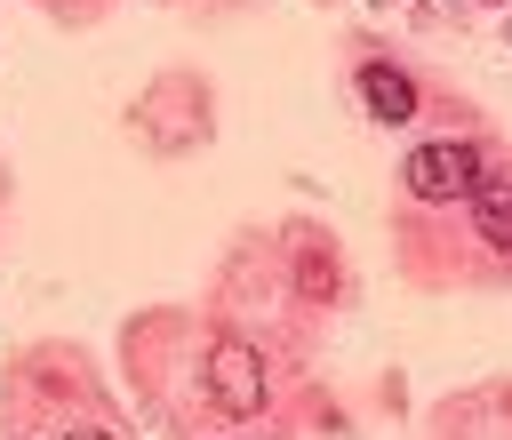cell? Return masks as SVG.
<instances>
[{"label":"cell","instance_id":"6da1fadb","mask_svg":"<svg viewBox=\"0 0 512 440\" xmlns=\"http://www.w3.org/2000/svg\"><path fill=\"white\" fill-rule=\"evenodd\" d=\"M480 176H488L480 144H416L408 168H400V184H408L416 200H472Z\"/></svg>","mask_w":512,"mask_h":440},{"label":"cell","instance_id":"7a4b0ae2","mask_svg":"<svg viewBox=\"0 0 512 440\" xmlns=\"http://www.w3.org/2000/svg\"><path fill=\"white\" fill-rule=\"evenodd\" d=\"M208 400L224 416H256L264 408V352L240 344V336H216V352H208Z\"/></svg>","mask_w":512,"mask_h":440},{"label":"cell","instance_id":"3957f363","mask_svg":"<svg viewBox=\"0 0 512 440\" xmlns=\"http://www.w3.org/2000/svg\"><path fill=\"white\" fill-rule=\"evenodd\" d=\"M360 104H368L384 128H400V120L416 112V88H408V72H392V64H360Z\"/></svg>","mask_w":512,"mask_h":440},{"label":"cell","instance_id":"277c9868","mask_svg":"<svg viewBox=\"0 0 512 440\" xmlns=\"http://www.w3.org/2000/svg\"><path fill=\"white\" fill-rule=\"evenodd\" d=\"M472 216H480V240L512 248V176H480L472 184Z\"/></svg>","mask_w":512,"mask_h":440},{"label":"cell","instance_id":"5b68a950","mask_svg":"<svg viewBox=\"0 0 512 440\" xmlns=\"http://www.w3.org/2000/svg\"><path fill=\"white\" fill-rule=\"evenodd\" d=\"M72 440H112V432H72Z\"/></svg>","mask_w":512,"mask_h":440},{"label":"cell","instance_id":"8992f818","mask_svg":"<svg viewBox=\"0 0 512 440\" xmlns=\"http://www.w3.org/2000/svg\"><path fill=\"white\" fill-rule=\"evenodd\" d=\"M376 8H408V0H376Z\"/></svg>","mask_w":512,"mask_h":440}]
</instances>
